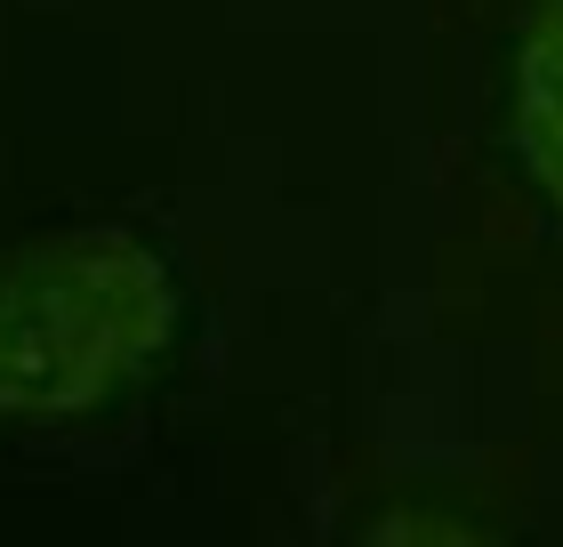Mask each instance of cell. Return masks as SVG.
Segmentation results:
<instances>
[{
  "label": "cell",
  "instance_id": "1",
  "mask_svg": "<svg viewBox=\"0 0 563 547\" xmlns=\"http://www.w3.org/2000/svg\"><path fill=\"white\" fill-rule=\"evenodd\" d=\"M177 330V274L130 226H57L0 258V419L65 427L113 403Z\"/></svg>",
  "mask_w": 563,
  "mask_h": 547
},
{
  "label": "cell",
  "instance_id": "2",
  "mask_svg": "<svg viewBox=\"0 0 563 547\" xmlns=\"http://www.w3.org/2000/svg\"><path fill=\"white\" fill-rule=\"evenodd\" d=\"M507 138L540 201L563 218V0H540L523 17L516 73H507Z\"/></svg>",
  "mask_w": 563,
  "mask_h": 547
}]
</instances>
